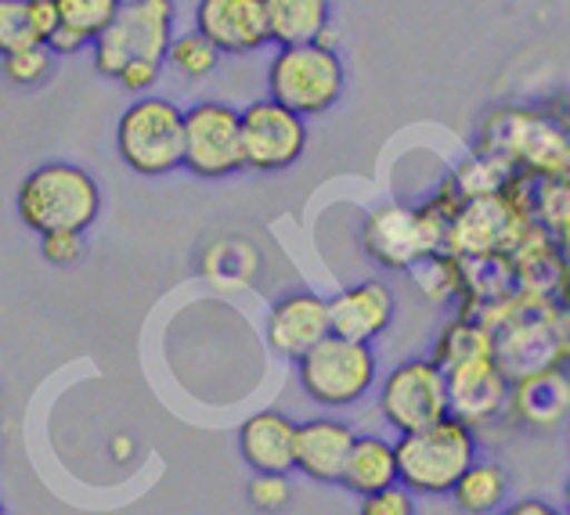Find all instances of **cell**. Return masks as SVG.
Listing matches in <instances>:
<instances>
[{
	"instance_id": "6da1fadb",
	"label": "cell",
	"mask_w": 570,
	"mask_h": 515,
	"mask_svg": "<svg viewBox=\"0 0 570 515\" xmlns=\"http://www.w3.org/2000/svg\"><path fill=\"white\" fill-rule=\"evenodd\" d=\"M491 365L505 383L563 368L567 360V321L563 307L538 303L528 296H513L491 325Z\"/></svg>"
},
{
	"instance_id": "7a4b0ae2",
	"label": "cell",
	"mask_w": 570,
	"mask_h": 515,
	"mask_svg": "<svg viewBox=\"0 0 570 515\" xmlns=\"http://www.w3.org/2000/svg\"><path fill=\"white\" fill-rule=\"evenodd\" d=\"M14 209L29 231L43 235H80L91 231L101 217L98 180L77 162H43L14 191Z\"/></svg>"
},
{
	"instance_id": "3957f363",
	"label": "cell",
	"mask_w": 570,
	"mask_h": 515,
	"mask_svg": "<svg viewBox=\"0 0 570 515\" xmlns=\"http://www.w3.org/2000/svg\"><path fill=\"white\" fill-rule=\"evenodd\" d=\"M394 462H397V487L409 491L412 497L452 494L455 483L476 462V433L455 418H441L430 429L397 436Z\"/></svg>"
},
{
	"instance_id": "277c9868",
	"label": "cell",
	"mask_w": 570,
	"mask_h": 515,
	"mask_svg": "<svg viewBox=\"0 0 570 515\" xmlns=\"http://www.w3.org/2000/svg\"><path fill=\"white\" fill-rule=\"evenodd\" d=\"M343 87H347V69L333 43L278 48L267 66V101L299 119L328 112L343 98Z\"/></svg>"
},
{
	"instance_id": "5b68a950",
	"label": "cell",
	"mask_w": 570,
	"mask_h": 515,
	"mask_svg": "<svg viewBox=\"0 0 570 515\" xmlns=\"http://www.w3.org/2000/svg\"><path fill=\"white\" fill-rule=\"evenodd\" d=\"M116 151L127 170L141 177H167L185 159V109L170 98L145 95L127 105L116 123Z\"/></svg>"
},
{
	"instance_id": "8992f818",
	"label": "cell",
	"mask_w": 570,
	"mask_h": 515,
	"mask_svg": "<svg viewBox=\"0 0 570 515\" xmlns=\"http://www.w3.org/2000/svg\"><path fill=\"white\" fill-rule=\"evenodd\" d=\"M174 40V4L170 0H127L116 8V19L91 43L95 69L116 76L134 62H159Z\"/></svg>"
},
{
	"instance_id": "52a82bcc",
	"label": "cell",
	"mask_w": 570,
	"mask_h": 515,
	"mask_svg": "<svg viewBox=\"0 0 570 515\" xmlns=\"http://www.w3.org/2000/svg\"><path fill=\"white\" fill-rule=\"evenodd\" d=\"M296 368L299 386L322 407H351L365 400V393H372L380 375L372 346L347 343L336 336L322 339L304 360H296Z\"/></svg>"
},
{
	"instance_id": "ba28073f",
	"label": "cell",
	"mask_w": 570,
	"mask_h": 515,
	"mask_svg": "<svg viewBox=\"0 0 570 515\" xmlns=\"http://www.w3.org/2000/svg\"><path fill=\"white\" fill-rule=\"evenodd\" d=\"M181 166L203 180H220L243 170V123L228 101H195L185 109Z\"/></svg>"
},
{
	"instance_id": "9c48e42d",
	"label": "cell",
	"mask_w": 570,
	"mask_h": 515,
	"mask_svg": "<svg viewBox=\"0 0 570 515\" xmlns=\"http://www.w3.org/2000/svg\"><path fill=\"white\" fill-rule=\"evenodd\" d=\"M238 123H243V170L278 174L296 166L307 151V119L267 98L249 101L238 112Z\"/></svg>"
},
{
	"instance_id": "30bf717a",
	"label": "cell",
	"mask_w": 570,
	"mask_h": 515,
	"mask_svg": "<svg viewBox=\"0 0 570 515\" xmlns=\"http://www.w3.org/2000/svg\"><path fill=\"white\" fill-rule=\"evenodd\" d=\"M380 412L397 436L430 429L433 422L448 418L444 375L430 360H401L380 389Z\"/></svg>"
},
{
	"instance_id": "8fae6325",
	"label": "cell",
	"mask_w": 570,
	"mask_h": 515,
	"mask_svg": "<svg viewBox=\"0 0 570 515\" xmlns=\"http://www.w3.org/2000/svg\"><path fill=\"white\" fill-rule=\"evenodd\" d=\"M195 33L217 55H253L267 48L264 0H199Z\"/></svg>"
},
{
	"instance_id": "7c38bea8",
	"label": "cell",
	"mask_w": 570,
	"mask_h": 515,
	"mask_svg": "<svg viewBox=\"0 0 570 515\" xmlns=\"http://www.w3.org/2000/svg\"><path fill=\"white\" fill-rule=\"evenodd\" d=\"M328 307L325 296L311 289H296L275 299L267 314V346L285 360H304L314 346L328 339Z\"/></svg>"
},
{
	"instance_id": "4fadbf2b",
	"label": "cell",
	"mask_w": 570,
	"mask_h": 515,
	"mask_svg": "<svg viewBox=\"0 0 570 515\" xmlns=\"http://www.w3.org/2000/svg\"><path fill=\"white\" fill-rule=\"evenodd\" d=\"M325 307H328V331L336 339L372 346V339H380L394 325L397 296L386 281H362L336 293L333 299H325Z\"/></svg>"
},
{
	"instance_id": "5bb4252c",
	"label": "cell",
	"mask_w": 570,
	"mask_h": 515,
	"mask_svg": "<svg viewBox=\"0 0 570 515\" xmlns=\"http://www.w3.org/2000/svg\"><path fill=\"white\" fill-rule=\"evenodd\" d=\"M444 389H448V418L462 422L473 433L480 426L499 422L509 412V383L491 360L444 375Z\"/></svg>"
},
{
	"instance_id": "9a60e30c",
	"label": "cell",
	"mask_w": 570,
	"mask_h": 515,
	"mask_svg": "<svg viewBox=\"0 0 570 515\" xmlns=\"http://www.w3.org/2000/svg\"><path fill=\"white\" fill-rule=\"evenodd\" d=\"M357 440V433L351 422L318 415L307 422H296V440H293V468H299V476H307L314 483H340L343 462Z\"/></svg>"
},
{
	"instance_id": "2e32d148",
	"label": "cell",
	"mask_w": 570,
	"mask_h": 515,
	"mask_svg": "<svg viewBox=\"0 0 570 515\" xmlns=\"http://www.w3.org/2000/svg\"><path fill=\"white\" fill-rule=\"evenodd\" d=\"M293 440L296 422L289 415L264 407L238 426V450L257 476H289L293 473Z\"/></svg>"
},
{
	"instance_id": "e0dca14e",
	"label": "cell",
	"mask_w": 570,
	"mask_h": 515,
	"mask_svg": "<svg viewBox=\"0 0 570 515\" xmlns=\"http://www.w3.org/2000/svg\"><path fill=\"white\" fill-rule=\"evenodd\" d=\"M509 415L531 429H557L570 415V378L563 368H549L509 383Z\"/></svg>"
},
{
	"instance_id": "ac0fdd59",
	"label": "cell",
	"mask_w": 570,
	"mask_h": 515,
	"mask_svg": "<svg viewBox=\"0 0 570 515\" xmlns=\"http://www.w3.org/2000/svg\"><path fill=\"white\" fill-rule=\"evenodd\" d=\"M267 43L299 48V43H328L333 8L325 0H264Z\"/></svg>"
},
{
	"instance_id": "d6986e66",
	"label": "cell",
	"mask_w": 570,
	"mask_h": 515,
	"mask_svg": "<svg viewBox=\"0 0 570 515\" xmlns=\"http://www.w3.org/2000/svg\"><path fill=\"white\" fill-rule=\"evenodd\" d=\"M340 487H347L357 497H372V494L397 487L394 440H386V436H376V433L357 436L347 462H343Z\"/></svg>"
},
{
	"instance_id": "ffe728a7",
	"label": "cell",
	"mask_w": 570,
	"mask_h": 515,
	"mask_svg": "<svg viewBox=\"0 0 570 515\" xmlns=\"http://www.w3.org/2000/svg\"><path fill=\"white\" fill-rule=\"evenodd\" d=\"M459 299L473 307H499L517 296V267L509 256H455Z\"/></svg>"
},
{
	"instance_id": "44dd1931",
	"label": "cell",
	"mask_w": 570,
	"mask_h": 515,
	"mask_svg": "<svg viewBox=\"0 0 570 515\" xmlns=\"http://www.w3.org/2000/svg\"><path fill=\"white\" fill-rule=\"evenodd\" d=\"M517 166L505 162L491 151L473 148L466 159L455 166V174L448 177V188L459 202H480V199H499L505 195V188L517 180Z\"/></svg>"
},
{
	"instance_id": "7402d4cb",
	"label": "cell",
	"mask_w": 570,
	"mask_h": 515,
	"mask_svg": "<svg viewBox=\"0 0 570 515\" xmlns=\"http://www.w3.org/2000/svg\"><path fill=\"white\" fill-rule=\"evenodd\" d=\"M484 360H491V336L480 325L466 321V317H455V321L441 331L438 346H433L430 365L441 375H452L459 368L484 365Z\"/></svg>"
},
{
	"instance_id": "603a6c76",
	"label": "cell",
	"mask_w": 570,
	"mask_h": 515,
	"mask_svg": "<svg viewBox=\"0 0 570 515\" xmlns=\"http://www.w3.org/2000/svg\"><path fill=\"white\" fill-rule=\"evenodd\" d=\"M505 494H509V473L502 465L480 462V458L466 468V476H462L452 487L455 505L466 515H494L502 508Z\"/></svg>"
},
{
	"instance_id": "cb8c5ba5",
	"label": "cell",
	"mask_w": 570,
	"mask_h": 515,
	"mask_svg": "<svg viewBox=\"0 0 570 515\" xmlns=\"http://www.w3.org/2000/svg\"><path fill=\"white\" fill-rule=\"evenodd\" d=\"M116 8L119 0H58V26L95 43L105 33V26L116 19Z\"/></svg>"
},
{
	"instance_id": "d4e9b609",
	"label": "cell",
	"mask_w": 570,
	"mask_h": 515,
	"mask_svg": "<svg viewBox=\"0 0 570 515\" xmlns=\"http://www.w3.org/2000/svg\"><path fill=\"white\" fill-rule=\"evenodd\" d=\"M409 275L415 278L419 293L433 303L459 296V267H455V256H448V252H426L423 260H415L409 267Z\"/></svg>"
},
{
	"instance_id": "484cf974",
	"label": "cell",
	"mask_w": 570,
	"mask_h": 515,
	"mask_svg": "<svg viewBox=\"0 0 570 515\" xmlns=\"http://www.w3.org/2000/svg\"><path fill=\"white\" fill-rule=\"evenodd\" d=\"M217 62H220V55L209 48V43L195 33V29H191V33H181V37L174 33L167 58H163V66H170L174 72L188 76V80H203V76H209L217 69Z\"/></svg>"
},
{
	"instance_id": "4316f807",
	"label": "cell",
	"mask_w": 570,
	"mask_h": 515,
	"mask_svg": "<svg viewBox=\"0 0 570 515\" xmlns=\"http://www.w3.org/2000/svg\"><path fill=\"white\" fill-rule=\"evenodd\" d=\"M33 43H40V37L29 22L26 0H0V58L33 48Z\"/></svg>"
},
{
	"instance_id": "83f0119b",
	"label": "cell",
	"mask_w": 570,
	"mask_h": 515,
	"mask_svg": "<svg viewBox=\"0 0 570 515\" xmlns=\"http://www.w3.org/2000/svg\"><path fill=\"white\" fill-rule=\"evenodd\" d=\"M51 66H55V55L43 48V43H33V48L0 58V69H4L8 80L19 83V87H37V83H43L51 76Z\"/></svg>"
},
{
	"instance_id": "f1b7e54d",
	"label": "cell",
	"mask_w": 570,
	"mask_h": 515,
	"mask_svg": "<svg viewBox=\"0 0 570 515\" xmlns=\"http://www.w3.org/2000/svg\"><path fill=\"white\" fill-rule=\"evenodd\" d=\"M246 497L257 512H282L293 502V483L289 476H253Z\"/></svg>"
},
{
	"instance_id": "f546056e",
	"label": "cell",
	"mask_w": 570,
	"mask_h": 515,
	"mask_svg": "<svg viewBox=\"0 0 570 515\" xmlns=\"http://www.w3.org/2000/svg\"><path fill=\"white\" fill-rule=\"evenodd\" d=\"M357 515H419V512H415V497L409 491L390 487L383 494L362 497V505H357Z\"/></svg>"
},
{
	"instance_id": "4dcf8cb0",
	"label": "cell",
	"mask_w": 570,
	"mask_h": 515,
	"mask_svg": "<svg viewBox=\"0 0 570 515\" xmlns=\"http://www.w3.org/2000/svg\"><path fill=\"white\" fill-rule=\"evenodd\" d=\"M40 252H43V260H51L58 267H69L83 256V238L80 235H43Z\"/></svg>"
},
{
	"instance_id": "1f68e13d",
	"label": "cell",
	"mask_w": 570,
	"mask_h": 515,
	"mask_svg": "<svg viewBox=\"0 0 570 515\" xmlns=\"http://www.w3.org/2000/svg\"><path fill=\"white\" fill-rule=\"evenodd\" d=\"M159 76H163V66H159V62H134V66H127L124 72L116 76V83H119V87H127L130 95L145 98L148 90H153V87L159 83Z\"/></svg>"
},
{
	"instance_id": "d6a6232c",
	"label": "cell",
	"mask_w": 570,
	"mask_h": 515,
	"mask_svg": "<svg viewBox=\"0 0 570 515\" xmlns=\"http://www.w3.org/2000/svg\"><path fill=\"white\" fill-rule=\"evenodd\" d=\"M26 8H29V22H33V33L43 43L58 29V0H26Z\"/></svg>"
},
{
	"instance_id": "836d02e7",
	"label": "cell",
	"mask_w": 570,
	"mask_h": 515,
	"mask_svg": "<svg viewBox=\"0 0 570 515\" xmlns=\"http://www.w3.org/2000/svg\"><path fill=\"white\" fill-rule=\"evenodd\" d=\"M494 515H563V512L552 508L549 502H538V497H520L513 505H502Z\"/></svg>"
},
{
	"instance_id": "e575fe53",
	"label": "cell",
	"mask_w": 570,
	"mask_h": 515,
	"mask_svg": "<svg viewBox=\"0 0 570 515\" xmlns=\"http://www.w3.org/2000/svg\"><path fill=\"white\" fill-rule=\"evenodd\" d=\"M0 515H4V502H0Z\"/></svg>"
}]
</instances>
